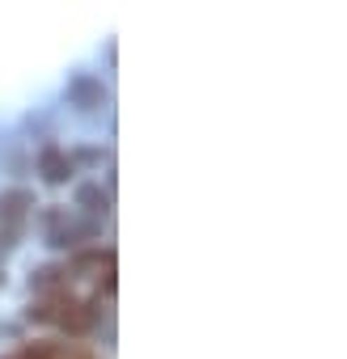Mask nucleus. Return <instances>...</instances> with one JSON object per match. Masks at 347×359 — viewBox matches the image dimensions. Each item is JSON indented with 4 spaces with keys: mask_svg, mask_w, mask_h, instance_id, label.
Wrapping results in <instances>:
<instances>
[{
    "mask_svg": "<svg viewBox=\"0 0 347 359\" xmlns=\"http://www.w3.org/2000/svg\"><path fill=\"white\" fill-rule=\"evenodd\" d=\"M30 321H43V325H55L68 342L93 334L98 325V309L89 300H81L77 292H43L39 304H30Z\"/></svg>",
    "mask_w": 347,
    "mask_h": 359,
    "instance_id": "nucleus-1",
    "label": "nucleus"
},
{
    "mask_svg": "<svg viewBox=\"0 0 347 359\" xmlns=\"http://www.w3.org/2000/svg\"><path fill=\"white\" fill-rule=\"evenodd\" d=\"M0 359H98V355L68 338H39V342H22L18 351L0 355Z\"/></svg>",
    "mask_w": 347,
    "mask_h": 359,
    "instance_id": "nucleus-2",
    "label": "nucleus"
},
{
    "mask_svg": "<svg viewBox=\"0 0 347 359\" xmlns=\"http://www.w3.org/2000/svg\"><path fill=\"white\" fill-rule=\"evenodd\" d=\"M30 208H34L30 191H5V195H0V224H5V237H9L5 245H13V237L22 233V224H26Z\"/></svg>",
    "mask_w": 347,
    "mask_h": 359,
    "instance_id": "nucleus-3",
    "label": "nucleus"
},
{
    "mask_svg": "<svg viewBox=\"0 0 347 359\" xmlns=\"http://www.w3.org/2000/svg\"><path fill=\"white\" fill-rule=\"evenodd\" d=\"M39 169H43V177H47V182H64V177H72V161H68L60 148H43V156H39Z\"/></svg>",
    "mask_w": 347,
    "mask_h": 359,
    "instance_id": "nucleus-4",
    "label": "nucleus"
}]
</instances>
